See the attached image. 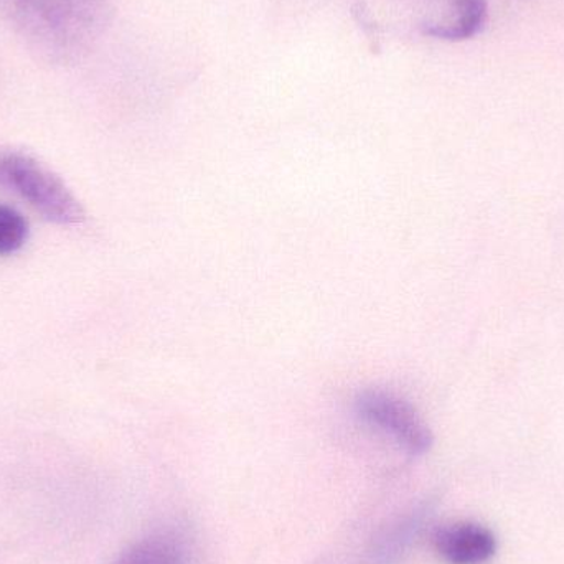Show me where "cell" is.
Masks as SVG:
<instances>
[{
    "mask_svg": "<svg viewBox=\"0 0 564 564\" xmlns=\"http://www.w3.org/2000/svg\"><path fill=\"white\" fill-rule=\"evenodd\" d=\"M118 0H0V17L40 62L72 65L88 56L115 22Z\"/></svg>",
    "mask_w": 564,
    "mask_h": 564,
    "instance_id": "cell-1",
    "label": "cell"
},
{
    "mask_svg": "<svg viewBox=\"0 0 564 564\" xmlns=\"http://www.w3.org/2000/svg\"><path fill=\"white\" fill-rule=\"evenodd\" d=\"M0 187L15 192L53 224L76 225L85 220L82 205L62 178L25 152L0 151Z\"/></svg>",
    "mask_w": 564,
    "mask_h": 564,
    "instance_id": "cell-2",
    "label": "cell"
},
{
    "mask_svg": "<svg viewBox=\"0 0 564 564\" xmlns=\"http://www.w3.org/2000/svg\"><path fill=\"white\" fill-rule=\"evenodd\" d=\"M357 411L365 421L393 436L414 456L426 454L433 446V433L408 401L380 390L358 394Z\"/></svg>",
    "mask_w": 564,
    "mask_h": 564,
    "instance_id": "cell-3",
    "label": "cell"
},
{
    "mask_svg": "<svg viewBox=\"0 0 564 564\" xmlns=\"http://www.w3.org/2000/svg\"><path fill=\"white\" fill-rule=\"evenodd\" d=\"M434 550L447 564H482L497 553L492 530L476 522H454L440 527L433 536Z\"/></svg>",
    "mask_w": 564,
    "mask_h": 564,
    "instance_id": "cell-4",
    "label": "cell"
},
{
    "mask_svg": "<svg viewBox=\"0 0 564 564\" xmlns=\"http://www.w3.org/2000/svg\"><path fill=\"white\" fill-rule=\"evenodd\" d=\"M487 22V0H456L453 19L423 26L424 35L446 42L473 39Z\"/></svg>",
    "mask_w": 564,
    "mask_h": 564,
    "instance_id": "cell-5",
    "label": "cell"
},
{
    "mask_svg": "<svg viewBox=\"0 0 564 564\" xmlns=\"http://www.w3.org/2000/svg\"><path fill=\"white\" fill-rule=\"evenodd\" d=\"M112 564H187V556L174 536L152 535L129 546Z\"/></svg>",
    "mask_w": 564,
    "mask_h": 564,
    "instance_id": "cell-6",
    "label": "cell"
},
{
    "mask_svg": "<svg viewBox=\"0 0 564 564\" xmlns=\"http://www.w3.org/2000/svg\"><path fill=\"white\" fill-rule=\"evenodd\" d=\"M423 513L413 512L381 533L370 553L371 564H393L420 532Z\"/></svg>",
    "mask_w": 564,
    "mask_h": 564,
    "instance_id": "cell-7",
    "label": "cell"
},
{
    "mask_svg": "<svg viewBox=\"0 0 564 564\" xmlns=\"http://www.w3.org/2000/svg\"><path fill=\"white\" fill-rule=\"evenodd\" d=\"M29 237L25 218L13 208L0 205V257L17 253Z\"/></svg>",
    "mask_w": 564,
    "mask_h": 564,
    "instance_id": "cell-8",
    "label": "cell"
}]
</instances>
